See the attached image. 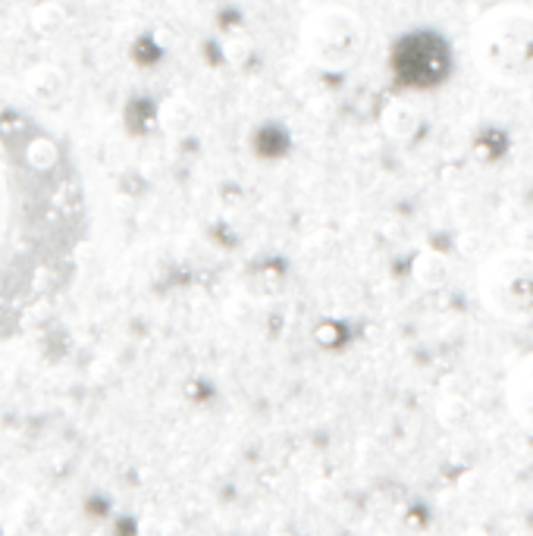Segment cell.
Here are the masks:
<instances>
[{
  "mask_svg": "<svg viewBox=\"0 0 533 536\" xmlns=\"http://www.w3.org/2000/svg\"><path fill=\"white\" fill-rule=\"evenodd\" d=\"M471 54L486 76L502 85L533 82V7H490L471 29Z\"/></svg>",
  "mask_w": 533,
  "mask_h": 536,
  "instance_id": "1",
  "label": "cell"
},
{
  "mask_svg": "<svg viewBox=\"0 0 533 536\" xmlns=\"http://www.w3.org/2000/svg\"><path fill=\"white\" fill-rule=\"evenodd\" d=\"M364 51H367L364 19L349 7L342 4L317 7L301 22V54L320 73H349L352 66L361 63Z\"/></svg>",
  "mask_w": 533,
  "mask_h": 536,
  "instance_id": "2",
  "label": "cell"
},
{
  "mask_svg": "<svg viewBox=\"0 0 533 536\" xmlns=\"http://www.w3.org/2000/svg\"><path fill=\"white\" fill-rule=\"evenodd\" d=\"M483 308L502 323H533V251L505 248L483 261L477 273Z\"/></svg>",
  "mask_w": 533,
  "mask_h": 536,
  "instance_id": "3",
  "label": "cell"
},
{
  "mask_svg": "<svg viewBox=\"0 0 533 536\" xmlns=\"http://www.w3.org/2000/svg\"><path fill=\"white\" fill-rule=\"evenodd\" d=\"M389 73L408 91H427L443 85L452 73L449 41L433 29H414L396 38L389 51Z\"/></svg>",
  "mask_w": 533,
  "mask_h": 536,
  "instance_id": "4",
  "label": "cell"
},
{
  "mask_svg": "<svg viewBox=\"0 0 533 536\" xmlns=\"http://www.w3.org/2000/svg\"><path fill=\"white\" fill-rule=\"evenodd\" d=\"M505 405L512 421L533 436V355L521 358L505 380Z\"/></svg>",
  "mask_w": 533,
  "mask_h": 536,
  "instance_id": "5",
  "label": "cell"
},
{
  "mask_svg": "<svg viewBox=\"0 0 533 536\" xmlns=\"http://www.w3.org/2000/svg\"><path fill=\"white\" fill-rule=\"evenodd\" d=\"M29 157H32L35 167H51V163L57 160V151H54L51 142H35L32 151H29Z\"/></svg>",
  "mask_w": 533,
  "mask_h": 536,
  "instance_id": "6",
  "label": "cell"
}]
</instances>
